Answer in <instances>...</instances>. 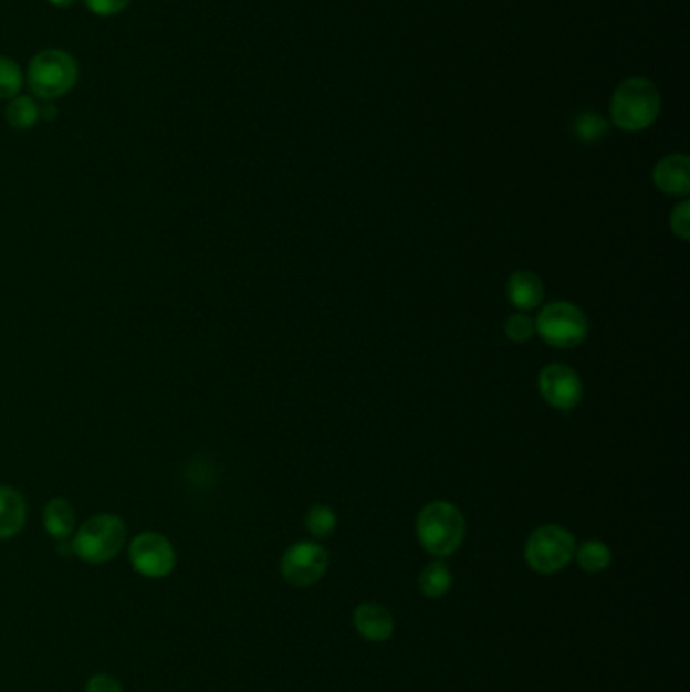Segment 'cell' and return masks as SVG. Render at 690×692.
Instances as JSON below:
<instances>
[{
  "label": "cell",
  "instance_id": "obj_1",
  "mask_svg": "<svg viewBox=\"0 0 690 692\" xmlns=\"http://www.w3.org/2000/svg\"><path fill=\"white\" fill-rule=\"evenodd\" d=\"M662 108L660 92L646 77H628L616 87L609 114L614 126L624 132H642L655 124Z\"/></svg>",
  "mask_w": 690,
  "mask_h": 692
},
{
  "label": "cell",
  "instance_id": "obj_2",
  "mask_svg": "<svg viewBox=\"0 0 690 692\" xmlns=\"http://www.w3.org/2000/svg\"><path fill=\"white\" fill-rule=\"evenodd\" d=\"M128 531L124 521L116 514H96L77 528L72 538V551L75 557L92 565L112 562L124 543Z\"/></svg>",
  "mask_w": 690,
  "mask_h": 692
},
{
  "label": "cell",
  "instance_id": "obj_3",
  "mask_svg": "<svg viewBox=\"0 0 690 692\" xmlns=\"http://www.w3.org/2000/svg\"><path fill=\"white\" fill-rule=\"evenodd\" d=\"M464 535V516L450 502H431L417 516V537L424 549L436 557L452 555Z\"/></svg>",
  "mask_w": 690,
  "mask_h": 692
},
{
  "label": "cell",
  "instance_id": "obj_4",
  "mask_svg": "<svg viewBox=\"0 0 690 692\" xmlns=\"http://www.w3.org/2000/svg\"><path fill=\"white\" fill-rule=\"evenodd\" d=\"M80 67L67 51L63 49H45L36 53L27 70V84L35 97L51 102L72 92L77 84Z\"/></svg>",
  "mask_w": 690,
  "mask_h": 692
},
{
  "label": "cell",
  "instance_id": "obj_5",
  "mask_svg": "<svg viewBox=\"0 0 690 692\" xmlns=\"http://www.w3.org/2000/svg\"><path fill=\"white\" fill-rule=\"evenodd\" d=\"M575 557V538L563 526L545 525L536 528L526 541L524 559L536 574H557Z\"/></svg>",
  "mask_w": 690,
  "mask_h": 692
},
{
  "label": "cell",
  "instance_id": "obj_6",
  "mask_svg": "<svg viewBox=\"0 0 690 692\" xmlns=\"http://www.w3.org/2000/svg\"><path fill=\"white\" fill-rule=\"evenodd\" d=\"M535 333L555 348H572L584 343L587 336V318L582 308L569 302H553L539 314Z\"/></svg>",
  "mask_w": 690,
  "mask_h": 692
},
{
  "label": "cell",
  "instance_id": "obj_7",
  "mask_svg": "<svg viewBox=\"0 0 690 692\" xmlns=\"http://www.w3.org/2000/svg\"><path fill=\"white\" fill-rule=\"evenodd\" d=\"M128 557L132 569L148 579H163L177 567V553L172 543L155 531H146L132 538Z\"/></svg>",
  "mask_w": 690,
  "mask_h": 692
},
{
  "label": "cell",
  "instance_id": "obj_8",
  "mask_svg": "<svg viewBox=\"0 0 690 692\" xmlns=\"http://www.w3.org/2000/svg\"><path fill=\"white\" fill-rule=\"evenodd\" d=\"M328 569V553L316 543L302 541L292 545L282 557V575L288 584L309 587L321 581Z\"/></svg>",
  "mask_w": 690,
  "mask_h": 692
},
{
  "label": "cell",
  "instance_id": "obj_9",
  "mask_svg": "<svg viewBox=\"0 0 690 692\" xmlns=\"http://www.w3.org/2000/svg\"><path fill=\"white\" fill-rule=\"evenodd\" d=\"M539 391L548 406L569 411L582 401L584 385L575 370L565 365H548L539 375Z\"/></svg>",
  "mask_w": 690,
  "mask_h": 692
},
{
  "label": "cell",
  "instance_id": "obj_10",
  "mask_svg": "<svg viewBox=\"0 0 690 692\" xmlns=\"http://www.w3.org/2000/svg\"><path fill=\"white\" fill-rule=\"evenodd\" d=\"M655 185L667 195L684 197L690 191V160L687 155L665 156L652 172Z\"/></svg>",
  "mask_w": 690,
  "mask_h": 692
},
{
  "label": "cell",
  "instance_id": "obj_11",
  "mask_svg": "<svg viewBox=\"0 0 690 692\" xmlns=\"http://www.w3.org/2000/svg\"><path fill=\"white\" fill-rule=\"evenodd\" d=\"M355 626L363 638L370 642H385L395 630L394 616L379 604H363L355 611Z\"/></svg>",
  "mask_w": 690,
  "mask_h": 692
},
{
  "label": "cell",
  "instance_id": "obj_12",
  "mask_svg": "<svg viewBox=\"0 0 690 692\" xmlns=\"http://www.w3.org/2000/svg\"><path fill=\"white\" fill-rule=\"evenodd\" d=\"M506 296L519 311H533L545 298V287L539 275L521 270L509 277Z\"/></svg>",
  "mask_w": 690,
  "mask_h": 692
},
{
  "label": "cell",
  "instance_id": "obj_13",
  "mask_svg": "<svg viewBox=\"0 0 690 692\" xmlns=\"http://www.w3.org/2000/svg\"><path fill=\"white\" fill-rule=\"evenodd\" d=\"M24 521L27 504L23 496L11 486H0V541L19 535L23 531Z\"/></svg>",
  "mask_w": 690,
  "mask_h": 692
},
{
  "label": "cell",
  "instance_id": "obj_14",
  "mask_svg": "<svg viewBox=\"0 0 690 692\" xmlns=\"http://www.w3.org/2000/svg\"><path fill=\"white\" fill-rule=\"evenodd\" d=\"M43 525L49 533V537L60 541H70V537L77 525V516L73 511L72 502L65 499H53L48 502L43 511Z\"/></svg>",
  "mask_w": 690,
  "mask_h": 692
},
{
  "label": "cell",
  "instance_id": "obj_15",
  "mask_svg": "<svg viewBox=\"0 0 690 692\" xmlns=\"http://www.w3.org/2000/svg\"><path fill=\"white\" fill-rule=\"evenodd\" d=\"M41 119V106L33 97L17 96L7 108V122L14 130H31Z\"/></svg>",
  "mask_w": 690,
  "mask_h": 692
},
{
  "label": "cell",
  "instance_id": "obj_16",
  "mask_svg": "<svg viewBox=\"0 0 690 692\" xmlns=\"http://www.w3.org/2000/svg\"><path fill=\"white\" fill-rule=\"evenodd\" d=\"M419 587H421L424 596L438 599V597L446 596L450 591L452 574L443 563H429L428 567L421 572Z\"/></svg>",
  "mask_w": 690,
  "mask_h": 692
},
{
  "label": "cell",
  "instance_id": "obj_17",
  "mask_svg": "<svg viewBox=\"0 0 690 692\" xmlns=\"http://www.w3.org/2000/svg\"><path fill=\"white\" fill-rule=\"evenodd\" d=\"M575 553H577L579 567L589 574L604 572L611 563V551L602 541H585L579 549H575Z\"/></svg>",
  "mask_w": 690,
  "mask_h": 692
},
{
  "label": "cell",
  "instance_id": "obj_18",
  "mask_svg": "<svg viewBox=\"0 0 690 692\" xmlns=\"http://www.w3.org/2000/svg\"><path fill=\"white\" fill-rule=\"evenodd\" d=\"M609 130V124L604 116L595 114V112H584L575 118L573 124V134L577 140H582L585 144H597L599 140H604Z\"/></svg>",
  "mask_w": 690,
  "mask_h": 692
},
{
  "label": "cell",
  "instance_id": "obj_19",
  "mask_svg": "<svg viewBox=\"0 0 690 692\" xmlns=\"http://www.w3.org/2000/svg\"><path fill=\"white\" fill-rule=\"evenodd\" d=\"M23 72L19 63L0 57V99H14L23 87Z\"/></svg>",
  "mask_w": 690,
  "mask_h": 692
},
{
  "label": "cell",
  "instance_id": "obj_20",
  "mask_svg": "<svg viewBox=\"0 0 690 692\" xmlns=\"http://www.w3.org/2000/svg\"><path fill=\"white\" fill-rule=\"evenodd\" d=\"M306 526H309L310 535H314L316 538H326L336 528V514H334L333 508H328L324 504H316L310 508Z\"/></svg>",
  "mask_w": 690,
  "mask_h": 692
},
{
  "label": "cell",
  "instance_id": "obj_21",
  "mask_svg": "<svg viewBox=\"0 0 690 692\" xmlns=\"http://www.w3.org/2000/svg\"><path fill=\"white\" fill-rule=\"evenodd\" d=\"M504 331L514 343H526L531 336L535 335V323L531 321V316L519 312V314H512L511 318L506 321Z\"/></svg>",
  "mask_w": 690,
  "mask_h": 692
},
{
  "label": "cell",
  "instance_id": "obj_22",
  "mask_svg": "<svg viewBox=\"0 0 690 692\" xmlns=\"http://www.w3.org/2000/svg\"><path fill=\"white\" fill-rule=\"evenodd\" d=\"M85 7L100 17H114L130 7L132 0H84Z\"/></svg>",
  "mask_w": 690,
  "mask_h": 692
},
{
  "label": "cell",
  "instance_id": "obj_23",
  "mask_svg": "<svg viewBox=\"0 0 690 692\" xmlns=\"http://www.w3.org/2000/svg\"><path fill=\"white\" fill-rule=\"evenodd\" d=\"M670 228H672V231H675V235H679L680 239H689V201H682L679 207H675V211H672V216H670Z\"/></svg>",
  "mask_w": 690,
  "mask_h": 692
},
{
  "label": "cell",
  "instance_id": "obj_24",
  "mask_svg": "<svg viewBox=\"0 0 690 692\" xmlns=\"http://www.w3.org/2000/svg\"><path fill=\"white\" fill-rule=\"evenodd\" d=\"M85 692H122V684H119L112 674H94L87 684H85Z\"/></svg>",
  "mask_w": 690,
  "mask_h": 692
},
{
  "label": "cell",
  "instance_id": "obj_25",
  "mask_svg": "<svg viewBox=\"0 0 690 692\" xmlns=\"http://www.w3.org/2000/svg\"><path fill=\"white\" fill-rule=\"evenodd\" d=\"M55 116H58V108L48 102V104L41 108V119H48L49 122V119H53Z\"/></svg>",
  "mask_w": 690,
  "mask_h": 692
},
{
  "label": "cell",
  "instance_id": "obj_26",
  "mask_svg": "<svg viewBox=\"0 0 690 692\" xmlns=\"http://www.w3.org/2000/svg\"><path fill=\"white\" fill-rule=\"evenodd\" d=\"M51 4H55V7H60V9H67V7H72L75 0H49Z\"/></svg>",
  "mask_w": 690,
  "mask_h": 692
}]
</instances>
